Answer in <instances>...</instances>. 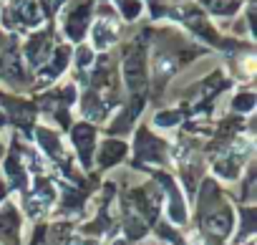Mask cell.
Instances as JSON below:
<instances>
[{"instance_id": "cell-2", "label": "cell", "mask_w": 257, "mask_h": 245, "mask_svg": "<svg viewBox=\"0 0 257 245\" xmlns=\"http://www.w3.org/2000/svg\"><path fill=\"white\" fill-rule=\"evenodd\" d=\"M88 6H78L71 16H68V21H66V33H68V38H73V41H81L83 38V33H86V26H88Z\"/></svg>"}, {"instance_id": "cell-12", "label": "cell", "mask_w": 257, "mask_h": 245, "mask_svg": "<svg viewBox=\"0 0 257 245\" xmlns=\"http://www.w3.org/2000/svg\"><path fill=\"white\" fill-rule=\"evenodd\" d=\"M179 121V114L174 111V114H159L157 116V124H162V127H167V124H177Z\"/></svg>"}, {"instance_id": "cell-9", "label": "cell", "mask_w": 257, "mask_h": 245, "mask_svg": "<svg viewBox=\"0 0 257 245\" xmlns=\"http://www.w3.org/2000/svg\"><path fill=\"white\" fill-rule=\"evenodd\" d=\"M239 8V3H234V0H217L214 3V13H219V16H227V13H234Z\"/></svg>"}, {"instance_id": "cell-1", "label": "cell", "mask_w": 257, "mask_h": 245, "mask_svg": "<svg viewBox=\"0 0 257 245\" xmlns=\"http://www.w3.org/2000/svg\"><path fill=\"white\" fill-rule=\"evenodd\" d=\"M123 76H126V84L134 94H142L147 89V73H144V51L137 48L126 56L123 61Z\"/></svg>"}, {"instance_id": "cell-6", "label": "cell", "mask_w": 257, "mask_h": 245, "mask_svg": "<svg viewBox=\"0 0 257 245\" xmlns=\"http://www.w3.org/2000/svg\"><path fill=\"white\" fill-rule=\"evenodd\" d=\"M66 63H68V48H66V46H61V48H56V56H53V58H51V63L46 66L43 78H53V76H58V73L66 68Z\"/></svg>"}, {"instance_id": "cell-8", "label": "cell", "mask_w": 257, "mask_h": 245, "mask_svg": "<svg viewBox=\"0 0 257 245\" xmlns=\"http://www.w3.org/2000/svg\"><path fill=\"white\" fill-rule=\"evenodd\" d=\"M118 3H121V13H123L128 21L139 16V8H142V6L137 3V0H118Z\"/></svg>"}, {"instance_id": "cell-5", "label": "cell", "mask_w": 257, "mask_h": 245, "mask_svg": "<svg viewBox=\"0 0 257 245\" xmlns=\"http://www.w3.org/2000/svg\"><path fill=\"white\" fill-rule=\"evenodd\" d=\"M113 41H116V28H111L106 21H101V23L93 26V46H96L98 51L108 48Z\"/></svg>"}, {"instance_id": "cell-13", "label": "cell", "mask_w": 257, "mask_h": 245, "mask_svg": "<svg viewBox=\"0 0 257 245\" xmlns=\"http://www.w3.org/2000/svg\"><path fill=\"white\" fill-rule=\"evenodd\" d=\"M88 61H91V51H86V48H83V51H81V56H78V63H81V66H86Z\"/></svg>"}, {"instance_id": "cell-3", "label": "cell", "mask_w": 257, "mask_h": 245, "mask_svg": "<svg viewBox=\"0 0 257 245\" xmlns=\"http://www.w3.org/2000/svg\"><path fill=\"white\" fill-rule=\"evenodd\" d=\"M48 33H38L36 38H31L28 41V46H26V56H28V61L33 63V66H38L46 56H48Z\"/></svg>"}, {"instance_id": "cell-10", "label": "cell", "mask_w": 257, "mask_h": 245, "mask_svg": "<svg viewBox=\"0 0 257 245\" xmlns=\"http://www.w3.org/2000/svg\"><path fill=\"white\" fill-rule=\"evenodd\" d=\"M157 73H159V81H164L167 76H172L174 73V61L172 58H162L157 63Z\"/></svg>"}, {"instance_id": "cell-4", "label": "cell", "mask_w": 257, "mask_h": 245, "mask_svg": "<svg viewBox=\"0 0 257 245\" xmlns=\"http://www.w3.org/2000/svg\"><path fill=\"white\" fill-rule=\"evenodd\" d=\"M13 11H16V16H18V21H21V23L33 26V23H38V21H41V11H38V6L33 3V0H18Z\"/></svg>"}, {"instance_id": "cell-11", "label": "cell", "mask_w": 257, "mask_h": 245, "mask_svg": "<svg viewBox=\"0 0 257 245\" xmlns=\"http://www.w3.org/2000/svg\"><path fill=\"white\" fill-rule=\"evenodd\" d=\"M254 106V96L252 94H239L237 99H234V109L237 111H249Z\"/></svg>"}, {"instance_id": "cell-7", "label": "cell", "mask_w": 257, "mask_h": 245, "mask_svg": "<svg viewBox=\"0 0 257 245\" xmlns=\"http://www.w3.org/2000/svg\"><path fill=\"white\" fill-rule=\"evenodd\" d=\"M73 139L78 142V147H81V154L86 157V154H88V147H91V139H93V129H91V127H76V132H73Z\"/></svg>"}]
</instances>
